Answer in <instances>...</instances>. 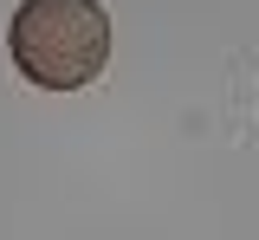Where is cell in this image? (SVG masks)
Wrapping results in <instances>:
<instances>
[{"mask_svg":"<svg viewBox=\"0 0 259 240\" xmlns=\"http://www.w3.org/2000/svg\"><path fill=\"white\" fill-rule=\"evenodd\" d=\"M13 65L39 91H84L110 59V20L97 0H20L13 13Z\"/></svg>","mask_w":259,"mask_h":240,"instance_id":"6da1fadb","label":"cell"}]
</instances>
